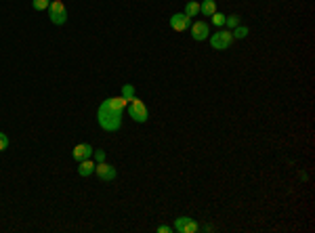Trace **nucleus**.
<instances>
[{
  "label": "nucleus",
  "instance_id": "1",
  "mask_svg": "<svg viewBox=\"0 0 315 233\" xmlns=\"http://www.w3.org/2000/svg\"><path fill=\"white\" fill-rule=\"evenodd\" d=\"M97 122H99V126L103 130L107 132H118L120 126H122V111H116L111 109L107 103H101L99 109H97Z\"/></svg>",
  "mask_w": 315,
  "mask_h": 233
},
{
  "label": "nucleus",
  "instance_id": "2",
  "mask_svg": "<svg viewBox=\"0 0 315 233\" xmlns=\"http://www.w3.org/2000/svg\"><path fill=\"white\" fill-rule=\"evenodd\" d=\"M129 114H131V118L134 120V122H139V124H145L149 120V109L145 107L143 101L137 99V97L129 101Z\"/></svg>",
  "mask_w": 315,
  "mask_h": 233
},
{
  "label": "nucleus",
  "instance_id": "3",
  "mask_svg": "<svg viewBox=\"0 0 315 233\" xmlns=\"http://www.w3.org/2000/svg\"><path fill=\"white\" fill-rule=\"evenodd\" d=\"M210 40V47H212L214 51H225L231 47V42H234V34H231V29H219L216 34L208 36Z\"/></svg>",
  "mask_w": 315,
  "mask_h": 233
},
{
  "label": "nucleus",
  "instance_id": "4",
  "mask_svg": "<svg viewBox=\"0 0 315 233\" xmlns=\"http://www.w3.org/2000/svg\"><path fill=\"white\" fill-rule=\"evenodd\" d=\"M49 19L51 24L55 26H63L67 21V9L63 4V0H52L51 6H49Z\"/></svg>",
  "mask_w": 315,
  "mask_h": 233
},
{
  "label": "nucleus",
  "instance_id": "5",
  "mask_svg": "<svg viewBox=\"0 0 315 233\" xmlns=\"http://www.w3.org/2000/svg\"><path fill=\"white\" fill-rule=\"evenodd\" d=\"M172 229H175L177 233H198V231H202L200 223L196 219H191V216H179Z\"/></svg>",
  "mask_w": 315,
  "mask_h": 233
},
{
  "label": "nucleus",
  "instance_id": "6",
  "mask_svg": "<svg viewBox=\"0 0 315 233\" xmlns=\"http://www.w3.org/2000/svg\"><path fill=\"white\" fill-rule=\"evenodd\" d=\"M168 24L175 32H185V29H189V26H191V17H187L185 13H175L168 19Z\"/></svg>",
  "mask_w": 315,
  "mask_h": 233
},
{
  "label": "nucleus",
  "instance_id": "7",
  "mask_svg": "<svg viewBox=\"0 0 315 233\" xmlns=\"http://www.w3.org/2000/svg\"><path fill=\"white\" fill-rule=\"evenodd\" d=\"M95 175L99 177L101 181L109 183V181H114V179H116V168L109 166L107 162H99V164H95Z\"/></svg>",
  "mask_w": 315,
  "mask_h": 233
},
{
  "label": "nucleus",
  "instance_id": "8",
  "mask_svg": "<svg viewBox=\"0 0 315 233\" xmlns=\"http://www.w3.org/2000/svg\"><path fill=\"white\" fill-rule=\"evenodd\" d=\"M189 29H191V38H193V40H198V42L208 40V36H210L208 24H204V21H191Z\"/></svg>",
  "mask_w": 315,
  "mask_h": 233
},
{
  "label": "nucleus",
  "instance_id": "9",
  "mask_svg": "<svg viewBox=\"0 0 315 233\" xmlns=\"http://www.w3.org/2000/svg\"><path fill=\"white\" fill-rule=\"evenodd\" d=\"M93 145H88V143H78L76 147L72 149V157L76 162H82V160H88V157H93Z\"/></svg>",
  "mask_w": 315,
  "mask_h": 233
},
{
  "label": "nucleus",
  "instance_id": "10",
  "mask_svg": "<svg viewBox=\"0 0 315 233\" xmlns=\"http://www.w3.org/2000/svg\"><path fill=\"white\" fill-rule=\"evenodd\" d=\"M105 103H107L111 109H116V111H124L126 107H129V101H126L122 95L120 97H109V99H105Z\"/></svg>",
  "mask_w": 315,
  "mask_h": 233
},
{
  "label": "nucleus",
  "instance_id": "11",
  "mask_svg": "<svg viewBox=\"0 0 315 233\" xmlns=\"http://www.w3.org/2000/svg\"><path fill=\"white\" fill-rule=\"evenodd\" d=\"M95 172V162L88 157V160H82V162H78V175L80 177H91Z\"/></svg>",
  "mask_w": 315,
  "mask_h": 233
},
{
  "label": "nucleus",
  "instance_id": "12",
  "mask_svg": "<svg viewBox=\"0 0 315 233\" xmlns=\"http://www.w3.org/2000/svg\"><path fill=\"white\" fill-rule=\"evenodd\" d=\"M216 11V2L214 0H204V2H200V13L206 15V17H210Z\"/></svg>",
  "mask_w": 315,
  "mask_h": 233
},
{
  "label": "nucleus",
  "instance_id": "13",
  "mask_svg": "<svg viewBox=\"0 0 315 233\" xmlns=\"http://www.w3.org/2000/svg\"><path fill=\"white\" fill-rule=\"evenodd\" d=\"M185 15H187V17H198V15H200V2H196V0H189V2L185 4Z\"/></svg>",
  "mask_w": 315,
  "mask_h": 233
},
{
  "label": "nucleus",
  "instance_id": "14",
  "mask_svg": "<svg viewBox=\"0 0 315 233\" xmlns=\"http://www.w3.org/2000/svg\"><path fill=\"white\" fill-rule=\"evenodd\" d=\"M231 34H234V38H237V40H244L246 36L250 34V29L246 27V26H237V27H234V29H231Z\"/></svg>",
  "mask_w": 315,
  "mask_h": 233
},
{
  "label": "nucleus",
  "instance_id": "15",
  "mask_svg": "<svg viewBox=\"0 0 315 233\" xmlns=\"http://www.w3.org/2000/svg\"><path fill=\"white\" fill-rule=\"evenodd\" d=\"M210 17H212V24H214L216 27H223V26H225V17H227V15H223V13H219V11H214L212 15H210Z\"/></svg>",
  "mask_w": 315,
  "mask_h": 233
},
{
  "label": "nucleus",
  "instance_id": "16",
  "mask_svg": "<svg viewBox=\"0 0 315 233\" xmlns=\"http://www.w3.org/2000/svg\"><path fill=\"white\" fill-rule=\"evenodd\" d=\"M225 26H227L229 29L237 27L239 26V15H227V17H225Z\"/></svg>",
  "mask_w": 315,
  "mask_h": 233
},
{
  "label": "nucleus",
  "instance_id": "17",
  "mask_svg": "<svg viewBox=\"0 0 315 233\" xmlns=\"http://www.w3.org/2000/svg\"><path fill=\"white\" fill-rule=\"evenodd\" d=\"M34 11H47L51 6V0H32Z\"/></svg>",
  "mask_w": 315,
  "mask_h": 233
},
{
  "label": "nucleus",
  "instance_id": "18",
  "mask_svg": "<svg viewBox=\"0 0 315 233\" xmlns=\"http://www.w3.org/2000/svg\"><path fill=\"white\" fill-rule=\"evenodd\" d=\"M122 97H124L126 101L134 99V88H132V84H124V86H122Z\"/></svg>",
  "mask_w": 315,
  "mask_h": 233
},
{
  "label": "nucleus",
  "instance_id": "19",
  "mask_svg": "<svg viewBox=\"0 0 315 233\" xmlns=\"http://www.w3.org/2000/svg\"><path fill=\"white\" fill-rule=\"evenodd\" d=\"M93 157H95V164L105 162V152H103V149H95V152H93Z\"/></svg>",
  "mask_w": 315,
  "mask_h": 233
},
{
  "label": "nucleus",
  "instance_id": "20",
  "mask_svg": "<svg viewBox=\"0 0 315 233\" xmlns=\"http://www.w3.org/2000/svg\"><path fill=\"white\" fill-rule=\"evenodd\" d=\"M6 147H9V137L4 132H0V152H4Z\"/></svg>",
  "mask_w": 315,
  "mask_h": 233
},
{
  "label": "nucleus",
  "instance_id": "21",
  "mask_svg": "<svg viewBox=\"0 0 315 233\" xmlns=\"http://www.w3.org/2000/svg\"><path fill=\"white\" fill-rule=\"evenodd\" d=\"M156 231H158V233H170V231H175V229H172L170 225H160V227H158Z\"/></svg>",
  "mask_w": 315,
  "mask_h": 233
}]
</instances>
